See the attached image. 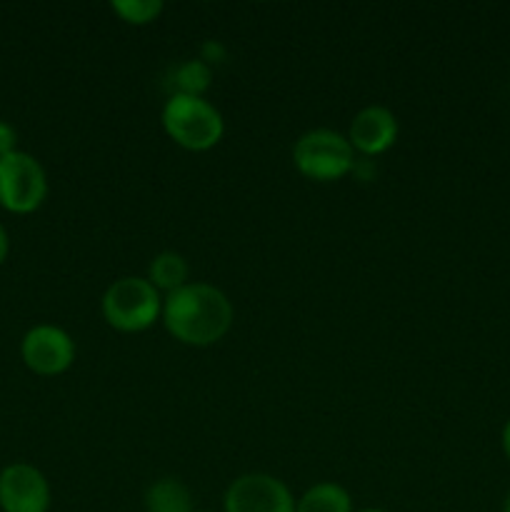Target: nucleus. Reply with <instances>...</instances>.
<instances>
[{"instance_id": "f257e3e1", "label": "nucleus", "mask_w": 510, "mask_h": 512, "mask_svg": "<svg viewBox=\"0 0 510 512\" xmlns=\"http://www.w3.org/2000/svg\"><path fill=\"white\" fill-rule=\"evenodd\" d=\"M163 325L178 343L208 348L230 333L233 303L210 283H188L163 298Z\"/></svg>"}, {"instance_id": "f03ea898", "label": "nucleus", "mask_w": 510, "mask_h": 512, "mask_svg": "<svg viewBox=\"0 0 510 512\" xmlns=\"http://www.w3.org/2000/svg\"><path fill=\"white\" fill-rule=\"evenodd\" d=\"M160 120L168 138L193 153L215 148L225 135V120L220 110L205 98H193V95H170Z\"/></svg>"}, {"instance_id": "7ed1b4c3", "label": "nucleus", "mask_w": 510, "mask_h": 512, "mask_svg": "<svg viewBox=\"0 0 510 512\" xmlns=\"http://www.w3.org/2000/svg\"><path fill=\"white\" fill-rule=\"evenodd\" d=\"M100 313L118 333H143L163 315V298L148 278L125 275L108 285L100 300Z\"/></svg>"}, {"instance_id": "20e7f679", "label": "nucleus", "mask_w": 510, "mask_h": 512, "mask_svg": "<svg viewBox=\"0 0 510 512\" xmlns=\"http://www.w3.org/2000/svg\"><path fill=\"white\" fill-rule=\"evenodd\" d=\"M293 165L303 178L333 183L355 170V150L343 133L315 128L300 135L293 145Z\"/></svg>"}, {"instance_id": "39448f33", "label": "nucleus", "mask_w": 510, "mask_h": 512, "mask_svg": "<svg viewBox=\"0 0 510 512\" xmlns=\"http://www.w3.org/2000/svg\"><path fill=\"white\" fill-rule=\"evenodd\" d=\"M48 198V175L40 160L25 150L0 158V208L30 215Z\"/></svg>"}, {"instance_id": "423d86ee", "label": "nucleus", "mask_w": 510, "mask_h": 512, "mask_svg": "<svg viewBox=\"0 0 510 512\" xmlns=\"http://www.w3.org/2000/svg\"><path fill=\"white\" fill-rule=\"evenodd\" d=\"M225 512H295L288 485L268 473H245L228 485Z\"/></svg>"}, {"instance_id": "0eeeda50", "label": "nucleus", "mask_w": 510, "mask_h": 512, "mask_svg": "<svg viewBox=\"0 0 510 512\" xmlns=\"http://www.w3.org/2000/svg\"><path fill=\"white\" fill-rule=\"evenodd\" d=\"M20 358L30 373L55 378L75 363V340L58 325H35L23 335Z\"/></svg>"}, {"instance_id": "6e6552de", "label": "nucleus", "mask_w": 510, "mask_h": 512, "mask_svg": "<svg viewBox=\"0 0 510 512\" xmlns=\"http://www.w3.org/2000/svg\"><path fill=\"white\" fill-rule=\"evenodd\" d=\"M0 510L3 512H48V478L30 463H10L0 470Z\"/></svg>"}, {"instance_id": "1a4fd4ad", "label": "nucleus", "mask_w": 510, "mask_h": 512, "mask_svg": "<svg viewBox=\"0 0 510 512\" xmlns=\"http://www.w3.org/2000/svg\"><path fill=\"white\" fill-rule=\"evenodd\" d=\"M398 133L400 125L393 110L385 108V105H368L360 113H355L345 138L353 145L355 153L373 158V155H383L385 150L393 148Z\"/></svg>"}, {"instance_id": "9d476101", "label": "nucleus", "mask_w": 510, "mask_h": 512, "mask_svg": "<svg viewBox=\"0 0 510 512\" xmlns=\"http://www.w3.org/2000/svg\"><path fill=\"white\" fill-rule=\"evenodd\" d=\"M145 278L150 280L158 293H175L180 290L183 285L190 283V268H188V260L183 258L180 253L175 250H165V253H158L148 265V275Z\"/></svg>"}, {"instance_id": "9b49d317", "label": "nucleus", "mask_w": 510, "mask_h": 512, "mask_svg": "<svg viewBox=\"0 0 510 512\" xmlns=\"http://www.w3.org/2000/svg\"><path fill=\"white\" fill-rule=\"evenodd\" d=\"M145 512H195L188 485L178 478H160L145 490Z\"/></svg>"}, {"instance_id": "f8f14e48", "label": "nucleus", "mask_w": 510, "mask_h": 512, "mask_svg": "<svg viewBox=\"0 0 510 512\" xmlns=\"http://www.w3.org/2000/svg\"><path fill=\"white\" fill-rule=\"evenodd\" d=\"M295 512H353V500L343 485L315 483L295 500Z\"/></svg>"}, {"instance_id": "ddd939ff", "label": "nucleus", "mask_w": 510, "mask_h": 512, "mask_svg": "<svg viewBox=\"0 0 510 512\" xmlns=\"http://www.w3.org/2000/svg\"><path fill=\"white\" fill-rule=\"evenodd\" d=\"M213 83V68L203 60H185L173 68V93L170 95H193L203 98Z\"/></svg>"}, {"instance_id": "4468645a", "label": "nucleus", "mask_w": 510, "mask_h": 512, "mask_svg": "<svg viewBox=\"0 0 510 512\" xmlns=\"http://www.w3.org/2000/svg\"><path fill=\"white\" fill-rule=\"evenodd\" d=\"M110 10L128 25H150L163 15V0H113Z\"/></svg>"}, {"instance_id": "2eb2a0df", "label": "nucleus", "mask_w": 510, "mask_h": 512, "mask_svg": "<svg viewBox=\"0 0 510 512\" xmlns=\"http://www.w3.org/2000/svg\"><path fill=\"white\" fill-rule=\"evenodd\" d=\"M15 150H18V130L8 120H0V158L15 153Z\"/></svg>"}, {"instance_id": "dca6fc26", "label": "nucleus", "mask_w": 510, "mask_h": 512, "mask_svg": "<svg viewBox=\"0 0 510 512\" xmlns=\"http://www.w3.org/2000/svg\"><path fill=\"white\" fill-rule=\"evenodd\" d=\"M223 58H225L223 45L215 43V40H208V43L203 45V50H200V60H203L205 65H210V68H213L215 63H223Z\"/></svg>"}, {"instance_id": "f3484780", "label": "nucleus", "mask_w": 510, "mask_h": 512, "mask_svg": "<svg viewBox=\"0 0 510 512\" xmlns=\"http://www.w3.org/2000/svg\"><path fill=\"white\" fill-rule=\"evenodd\" d=\"M8 253H10V238H8V230L3 228V223H0V265L8 260Z\"/></svg>"}, {"instance_id": "a211bd4d", "label": "nucleus", "mask_w": 510, "mask_h": 512, "mask_svg": "<svg viewBox=\"0 0 510 512\" xmlns=\"http://www.w3.org/2000/svg\"><path fill=\"white\" fill-rule=\"evenodd\" d=\"M503 453H505V458L510 460V420L505 423V428H503Z\"/></svg>"}, {"instance_id": "6ab92c4d", "label": "nucleus", "mask_w": 510, "mask_h": 512, "mask_svg": "<svg viewBox=\"0 0 510 512\" xmlns=\"http://www.w3.org/2000/svg\"><path fill=\"white\" fill-rule=\"evenodd\" d=\"M355 512H388V510H383V508H363V510H355Z\"/></svg>"}, {"instance_id": "aec40b11", "label": "nucleus", "mask_w": 510, "mask_h": 512, "mask_svg": "<svg viewBox=\"0 0 510 512\" xmlns=\"http://www.w3.org/2000/svg\"><path fill=\"white\" fill-rule=\"evenodd\" d=\"M503 512H510V495H508V500H505V505H503Z\"/></svg>"}, {"instance_id": "412c9836", "label": "nucleus", "mask_w": 510, "mask_h": 512, "mask_svg": "<svg viewBox=\"0 0 510 512\" xmlns=\"http://www.w3.org/2000/svg\"><path fill=\"white\" fill-rule=\"evenodd\" d=\"M195 512H198V510H195Z\"/></svg>"}]
</instances>
